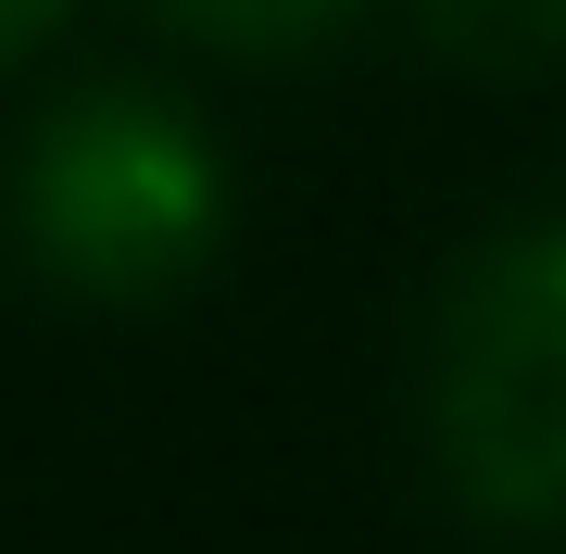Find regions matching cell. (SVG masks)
<instances>
[{
  "instance_id": "6da1fadb",
  "label": "cell",
  "mask_w": 566,
  "mask_h": 554,
  "mask_svg": "<svg viewBox=\"0 0 566 554\" xmlns=\"http://www.w3.org/2000/svg\"><path fill=\"white\" fill-rule=\"evenodd\" d=\"M240 215V151L164 63H76L0 126V278L63 315L202 303Z\"/></svg>"
},
{
  "instance_id": "5b68a950",
  "label": "cell",
  "mask_w": 566,
  "mask_h": 554,
  "mask_svg": "<svg viewBox=\"0 0 566 554\" xmlns=\"http://www.w3.org/2000/svg\"><path fill=\"white\" fill-rule=\"evenodd\" d=\"M76 13H88V0H0V102L39 88V63L76 39Z\"/></svg>"
},
{
  "instance_id": "7a4b0ae2",
  "label": "cell",
  "mask_w": 566,
  "mask_h": 554,
  "mask_svg": "<svg viewBox=\"0 0 566 554\" xmlns=\"http://www.w3.org/2000/svg\"><path fill=\"white\" fill-rule=\"evenodd\" d=\"M416 479L465 542H566V202L441 252L403 353Z\"/></svg>"
},
{
  "instance_id": "3957f363",
  "label": "cell",
  "mask_w": 566,
  "mask_h": 554,
  "mask_svg": "<svg viewBox=\"0 0 566 554\" xmlns=\"http://www.w3.org/2000/svg\"><path fill=\"white\" fill-rule=\"evenodd\" d=\"M139 25L214 76H303L365 25H390V0H139Z\"/></svg>"
},
{
  "instance_id": "277c9868",
  "label": "cell",
  "mask_w": 566,
  "mask_h": 554,
  "mask_svg": "<svg viewBox=\"0 0 566 554\" xmlns=\"http://www.w3.org/2000/svg\"><path fill=\"white\" fill-rule=\"evenodd\" d=\"M390 25L453 88H554L566 76V0H390Z\"/></svg>"
}]
</instances>
